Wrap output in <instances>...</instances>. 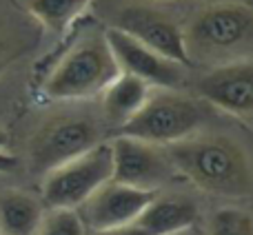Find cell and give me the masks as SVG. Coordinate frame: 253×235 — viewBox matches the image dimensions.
Segmentation results:
<instances>
[{
  "label": "cell",
  "instance_id": "e0dca14e",
  "mask_svg": "<svg viewBox=\"0 0 253 235\" xmlns=\"http://www.w3.org/2000/svg\"><path fill=\"white\" fill-rule=\"evenodd\" d=\"M205 235H253L251 213L240 206H224L209 218Z\"/></svg>",
  "mask_w": 253,
  "mask_h": 235
},
{
  "label": "cell",
  "instance_id": "30bf717a",
  "mask_svg": "<svg viewBox=\"0 0 253 235\" xmlns=\"http://www.w3.org/2000/svg\"><path fill=\"white\" fill-rule=\"evenodd\" d=\"M105 36L120 67V74L133 76L151 89H182V84L187 82L182 65L144 47L118 29L105 27Z\"/></svg>",
  "mask_w": 253,
  "mask_h": 235
},
{
  "label": "cell",
  "instance_id": "7c38bea8",
  "mask_svg": "<svg viewBox=\"0 0 253 235\" xmlns=\"http://www.w3.org/2000/svg\"><path fill=\"white\" fill-rule=\"evenodd\" d=\"M200 211L189 196L180 193H156L135 224L149 235H178L196 227Z\"/></svg>",
  "mask_w": 253,
  "mask_h": 235
},
{
  "label": "cell",
  "instance_id": "d6986e66",
  "mask_svg": "<svg viewBox=\"0 0 253 235\" xmlns=\"http://www.w3.org/2000/svg\"><path fill=\"white\" fill-rule=\"evenodd\" d=\"M91 235H149L144 229H140L135 222L125 224V227H116V229H107V231H96Z\"/></svg>",
  "mask_w": 253,
  "mask_h": 235
},
{
  "label": "cell",
  "instance_id": "277c9868",
  "mask_svg": "<svg viewBox=\"0 0 253 235\" xmlns=\"http://www.w3.org/2000/svg\"><path fill=\"white\" fill-rule=\"evenodd\" d=\"M209 122V107L180 89H156L149 93L144 107L123 126L120 135L169 147L191 138Z\"/></svg>",
  "mask_w": 253,
  "mask_h": 235
},
{
  "label": "cell",
  "instance_id": "7402d4cb",
  "mask_svg": "<svg viewBox=\"0 0 253 235\" xmlns=\"http://www.w3.org/2000/svg\"><path fill=\"white\" fill-rule=\"evenodd\" d=\"M178 235H198V233H196V227H193V229H189V231H182V233H178Z\"/></svg>",
  "mask_w": 253,
  "mask_h": 235
},
{
  "label": "cell",
  "instance_id": "5bb4252c",
  "mask_svg": "<svg viewBox=\"0 0 253 235\" xmlns=\"http://www.w3.org/2000/svg\"><path fill=\"white\" fill-rule=\"evenodd\" d=\"M47 206L34 193L0 189V235H36Z\"/></svg>",
  "mask_w": 253,
  "mask_h": 235
},
{
  "label": "cell",
  "instance_id": "6da1fadb",
  "mask_svg": "<svg viewBox=\"0 0 253 235\" xmlns=\"http://www.w3.org/2000/svg\"><path fill=\"white\" fill-rule=\"evenodd\" d=\"M175 175L196 189L224 200H247L253 189L249 151L227 133L198 131L165 147Z\"/></svg>",
  "mask_w": 253,
  "mask_h": 235
},
{
  "label": "cell",
  "instance_id": "3957f363",
  "mask_svg": "<svg viewBox=\"0 0 253 235\" xmlns=\"http://www.w3.org/2000/svg\"><path fill=\"white\" fill-rule=\"evenodd\" d=\"M182 40L189 65L198 60L218 67L251 58L253 11L240 0L211 2L182 25Z\"/></svg>",
  "mask_w": 253,
  "mask_h": 235
},
{
  "label": "cell",
  "instance_id": "4fadbf2b",
  "mask_svg": "<svg viewBox=\"0 0 253 235\" xmlns=\"http://www.w3.org/2000/svg\"><path fill=\"white\" fill-rule=\"evenodd\" d=\"M40 42V27L11 0H0V74Z\"/></svg>",
  "mask_w": 253,
  "mask_h": 235
},
{
  "label": "cell",
  "instance_id": "5b68a950",
  "mask_svg": "<svg viewBox=\"0 0 253 235\" xmlns=\"http://www.w3.org/2000/svg\"><path fill=\"white\" fill-rule=\"evenodd\" d=\"M102 11L111 29L131 36L178 65L191 67L184 51L182 25L160 0H111L102 4Z\"/></svg>",
  "mask_w": 253,
  "mask_h": 235
},
{
  "label": "cell",
  "instance_id": "2e32d148",
  "mask_svg": "<svg viewBox=\"0 0 253 235\" xmlns=\"http://www.w3.org/2000/svg\"><path fill=\"white\" fill-rule=\"evenodd\" d=\"M91 2L93 0H20V9L38 27L62 34Z\"/></svg>",
  "mask_w": 253,
  "mask_h": 235
},
{
  "label": "cell",
  "instance_id": "8992f818",
  "mask_svg": "<svg viewBox=\"0 0 253 235\" xmlns=\"http://www.w3.org/2000/svg\"><path fill=\"white\" fill-rule=\"evenodd\" d=\"M102 133L105 131L100 118L91 114L69 111V114L49 118L29 140V149H27L29 169L36 175H47L51 169L105 142Z\"/></svg>",
  "mask_w": 253,
  "mask_h": 235
},
{
  "label": "cell",
  "instance_id": "ffe728a7",
  "mask_svg": "<svg viewBox=\"0 0 253 235\" xmlns=\"http://www.w3.org/2000/svg\"><path fill=\"white\" fill-rule=\"evenodd\" d=\"M18 166V157L9 151H0V173H9Z\"/></svg>",
  "mask_w": 253,
  "mask_h": 235
},
{
  "label": "cell",
  "instance_id": "ba28073f",
  "mask_svg": "<svg viewBox=\"0 0 253 235\" xmlns=\"http://www.w3.org/2000/svg\"><path fill=\"white\" fill-rule=\"evenodd\" d=\"M111 180L140 191L158 193L173 180L175 171L165 147L118 135L111 140Z\"/></svg>",
  "mask_w": 253,
  "mask_h": 235
},
{
  "label": "cell",
  "instance_id": "52a82bcc",
  "mask_svg": "<svg viewBox=\"0 0 253 235\" xmlns=\"http://www.w3.org/2000/svg\"><path fill=\"white\" fill-rule=\"evenodd\" d=\"M111 180V144L100 142L78 157L42 175V204L47 209H78Z\"/></svg>",
  "mask_w": 253,
  "mask_h": 235
},
{
  "label": "cell",
  "instance_id": "7a4b0ae2",
  "mask_svg": "<svg viewBox=\"0 0 253 235\" xmlns=\"http://www.w3.org/2000/svg\"><path fill=\"white\" fill-rule=\"evenodd\" d=\"M74 34L40 80L47 100H89L118 78L120 67L109 49L105 27L96 20H76Z\"/></svg>",
  "mask_w": 253,
  "mask_h": 235
},
{
  "label": "cell",
  "instance_id": "9c48e42d",
  "mask_svg": "<svg viewBox=\"0 0 253 235\" xmlns=\"http://www.w3.org/2000/svg\"><path fill=\"white\" fill-rule=\"evenodd\" d=\"M205 105L220 109L242 124H251L253 116V65L251 58L211 67L196 84Z\"/></svg>",
  "mask_w": 253,
  "mask_h": 235
},
{
  "label": "cell",
  "instance_id": "9a60e30c",
  "mask_svg": "<svg viewBox=\"0 0 253 235\" xmlns=\"http://www.w3.org/2000/svg\"><path fill=\"white\" fill-rule=\"evenodd\" d=\"M149 93H151V87H147L142 80L133 78L129 74H118V78L100 93L102 120L107 124L116 126V129H123L144 107Z\"/></svg>",
  "mask_w": 253,
  "mask_h": 235
},
{
  "label": "cell",
  "instance_id": "8fae6325",
  "mask_svg": "<svg viewBox=\"0 0 253 235\" xmlns=\"http://www.w3.org/2000/svg\"><path fill=\"white\" fill-rule=\"evenodd\" d=\"M153 196L156 193L151 191H140V189L109 180L76 211H78L84 229H89L91 233L107 231V229L135 222Z\"/></svg>",
  "mask_w": 253,
  "mask_h": 235
},
{
  "label": "cell",
  "instance_id": "ac0fdd59",
  "mask_svg": "<svg viewBox=\"0 0 253 235\" xmlns=\"http://www.w3.org/2000/svg\"><path fill=\"white\" fill-rule=\"evenodd\" d=\"M36 235H87L76 209H47Z\"/></svg>",
  "mask_w": 253,
  "mask_h": 235
},
{
  "label": "cell",
  "instance_id": "44dd1931",
  "mask_svg": "<svg viewBox=\"0 0 253 235\" xmlns=\"http://www.w3.org/2000/svg\"><path fill=\"white\" fill-rule=\"evenodd\" d=\"M7 144H9V135L4 129H0V151H7Z\"/></svg>",
  "mask_w": 253,
  "mask_h": 235
}]
</instances>
